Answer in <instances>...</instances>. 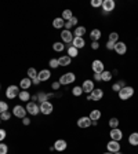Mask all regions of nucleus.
Wrapping results in <instances>:
<instances>
[{"label":"nucleus","instance_id":"f3484780","mask_svg":"<svg viewBox=\"0 0 138 154\" xmlns=\"http://www.w3.org/2000/svg\"><path fill=\"white\" fill-rule=\"evenodd\" d=\"M37 77L40 79V81H47V80H50V77H51V72L48 70V69H42V70L37 73Z\"/></svg>","mask_w":138,"mask_h":154},{"label":"nucleus","instance_id":"f704fd0d","mask_svg":"<svg viewBox=\"0 0 138 154\" xmlns=\"http://www.w3.org/2000/svg\"><path fill=\"white\" fill-rule=\"evenodd\" d=\"M109 127H111V129L117 128V127H119V120L116 119V117H112V119L109 120Z\"/></svg>","mask_w":138,"mask_h":154},{"label":"nucleus","instance_id":"c9c22d12","mask_svg":"<svg viewBox=\"0 0 138 154\" xmlns=\"http://www.w3.org/2000/svg\"><path fill=\"white\" fill-rule=\"evenodd\" d=\"M4 112H8V105H7V102H4V100H0V114Z\"/></svg>","mask_w":138,"mask_h":154},{"label":"nucleus","instance_id":"0eeeda50","mask_svg":"<svg viewBox=\"0 0 138 154\" xmlns=\"http://www.w3.org/2000/svg\"><path fill=\"white\" fill-rule=\"evenodd\" d=\"M26 109L24 107V106H21V105H17V106H14V109H13V114H14V117H18V119H25L26 117Z\"/></svg>","mask_w":138,"mask_h":154},{"label":"nucleus","instance_id":"72a5a7b5","mask_svg":"<svg viewBox=\"0 0 138 154\" xmlns=\"http://www.w3.org/2000/svg\"><path fill=\"white\" fill-rule=\"evenodd\" d=\"M26 73H28V77H29V79L32 80V79H35V77H37V73H39V72L36 70L35 67H29V69H28V72H26Z\"/></svg>","mask_w":138,"mask_h":154},{"label":"nucleus","instance_id":"a211bd4d","mask_svg":"<svg viewBox=\"0 0 138 154\" xmlns=\"http://www.w3.org/2000/svg\"><path fill=\"white\" fill-rule=\"evenodd\" d=\"M72 45H73L75 48H77V50H80V48H83L84 45H86V42H84L83 37H73Z\"/></svg>","mask_w":138,"mask_h":154},{"label":"nucleus","instance_id":"f03ea898","mask_svg":"<svg viewBox=\"0 0 138 154\" xmlns=\"http://www.w3.org/2000/svg\"><path fill=\"white\" fill-rule=\"evenodd\" d=\"M75 80H76L75 73L69 72V73H65V74H62V76L59 77V84H61V85H69V84H72Z\"/></svg>","mask_w":138,"mask_h":154},{"label":"nucleus","instance_id":"5fc2aeb1","mask_svg":"<svg viewBox=\"0 0 138 154\" xmlns=\"http://www.w3.org/2000/svg\"><path fill=\"white\" fill-rule=\"evenodd\" d=\"M0 121H2V120H0Z\"/></svg>","mask_w":138,"mask_h":154},{"label":"nucleus","instance_id":"a878e982","mask_svg":"<svg viewBox=\"0 0 138 154\" xmlns=\"http://www.w3.org/2000/svg\"><path fill=\"white\" fill-rule=\"evenodd\" d=\"M129 143L131 146H138V132H133L129 136Z\"/></svg>","mask_w":138,"mask_h":154},{"label":"nucleus","instance_id":"aec40b11","mask_svg":"<svg viewBox=\"0 0 138 154\" xmlns=\"http://www.w3.org/2000/svg\"><path fill=\"white\" fill-rule=\"evenodd\" d=\"M58 63H59V66H69L72 63V58H69L68 55H62L58 58Z\"/></svg>","mask_w":138,"mask_h":154},{"label":"nucleus","instance_id":"864d4df0","mask_svg":"<svg viewBox=\"0 0 138 154\" xmlns=\"http://www.w3.org/2000/svg\"><path fill=\"white\" fill-rule=\"evenodd\" d=\"M113 154H123V153H120V151H117V153H113Z\"/></svg>","mask_w":138,"mask_h":154},{"label":"nucleus","instance_id":"2eb2a0df","mask_svg":"<svg viewBox=\"0 0 138 154\" xmlns=\"http://www.w3.org/2000/svg\"><path fill=\"white\" fill-rule=\"evenodd\" d=\"M82 88H83V92L91 94L93 90L95 88V87H94V81L93 80H84L83 84H82Z\"/></svg>","mask_w":138,"mask_h":154},{"label":"nucleus","instance_id":"a18cd8bd","mask_svg":"<svg viewBox=\"0 0 138 154\" xmlns=\"http://www.w3.org/2000/svg\"><path fill=\"white\" fill-rule=\"evenodd\" d=\"M69 23H71L72 26H76L77 25V18L76 17H72V18L69 19Z\"/></svg>","mask_w":138,"mask_h":154},{"label":"nucleus","instance_id":"ddd939ff","mask_svg":"<svg viewBox=\"0 0 138 154\" xmlns=\"http://www.w3.org/2000/svg\"><path fill=\"white\" fill-rule=\"evenodd\" d=\"M115 52L117 55H124L127 52V45L124 42H117L115 44Z\"/></svg>","mask_w":138,"mask_h":154},{"label":"nucleus","instance_id":"de8ad7c7","mask_svg":"<svg viewBox=\"0 0 138 154\" xmlns=\"http://www.w3.org/2000/svg\"><path fill=\"white\" fill-rule=\"evenodd\" d=\"M91 48H93V50H98V48H100V43H98V42H93V43H91Z\"/></svg>","mask_w":138,"mask_h":154},{"label":"nucleus","instance_id":"412c9836","mask_svg":"<svg viewBox=\"0 0 138 154\" xmlns=\"http://www.w3.org/2000/svg\"><path fill=\"white\" fill-rule=\"evenodd\" d=\"M101 37H102V33H101L100 29L95 28V29H93V30L90 32V38L93 40V42H98Z\"/></svg>","mask_w":138,"mask_h":154},{"label":"nucleus","instance_id":"1a4fd4ad","mask_svg":"<svg viewBox=\"0 0 138 154\" xmlns=\"http://www.w3.org/2000/svg\"><path fill=\"white\" fill-rule=\"evenodd\" d=\"M120 147H122V146H120L119 142L112 140V139H111V140L108 142V144H106V149H108V151H109V153H112V154L120 151Z\"/></svg>","mask_w":138,"mask_h":154},{"label":"nucleus","instance_id":"6e6552de","mask_svg":"<svg viewBox=\"0 0 138 154\" xmlns=\"http://www.w3.org/2000/svg\"><path fill=\"white\" fill-rule=\"evenodd\" d=\"M116 7V3L113 0H104L102 2V10H104V14H109L111 11H113Z\"/></svg>","mask_w":138,"mask_h":154},{"label":"nucleus","instance_id":"4be33fe9","mask_svg":"<svg viewBox=\"0 0 138 154\" xmlns=\"http://www.w3.org/2000/svg\"><path fill=\"white\" fill-rule=\"evenodd\" d=\"M101 110H98V109H93L90 112V116H88V117H90V120L91 121H98V120L101 119Z\"/></svg>","mask_w":138,"mask_h":154},{"label":"nucleus","instance_id":"5701e85b","mask_svg":"<svg viewBox=\"0 0 138 154\" xmlns=\"http://www.w3.org/2000/svg\"><path fill=\"white\" fill-rule=\"evenodd\" d=\"M86 28L84 26H76V29H75V32H73V36L75 37H83L84 35H86Z\"/></svg>","mask_w":138,"mask_h":154},{"label":"nucleus","instance_id":"473e14b6","mask_svg":"<svg viewBox=\"0 0 138 154\" xmlns=\"http://www.w3.org/2000/svg\"><path fill=\"white\" fill-rule=\"evenodd\" d=\"M108 42H112V43H117L119 42V33H116V32H112L109 33V37H108Z\"/></svg>","mask_w":138,"mask_h":154},{"label":"nucleus","instance_id":"a19ab883","mask_svg":"<svg viewBox=\"0 0 138 154\" xmlns=\"http://www.w3.org/2000/svg\"><path fill=\"white\" fill-rule=\"evenodd\" d=\"M6 136H7V132H6V129H0V143L6 139Z\"/></svg>","mask_w":138,"mask_h":154},{"label":"nucleus","instance_id":"7ed1b4c3","mask_svg":"<svg viewBox=\"0 0 138 154\" xmlns=\"http://www.w3.org/2000/svg\"><path fill=\"white\" fill-rule=\"evenodd\" d=\"M104 98V91L101 90V88H94L93 92L88 94V96H87V100H101Z\"/></svg>","mask_w":138,"mask_h":154},{"label":"nucleus","instance_id":"c85d7f7f","mask_svg":"<svg viewBox=\"0 0 138 154\" xmlns=\"http://www.w3.org/2000/svg\"><path fill=\"white\" fill-rule=\"evenodd\" d=\"M72 17H73V13H72V10H64V11H62V17H61V18L64 19L65 22H66V21H69Z\"/></svg>","mask_w":138,"mask_h":154},{"label":"nucleus","instance_id":"9b49d317","mask_svg":"<svg viewBox=\"0 0 138 154\" xmlns=\"http://www.w3.org/2000/svg\"><path fill=\"white\" fill-rule=\"evenodd\" d=\"M91 67H93V72H94V73H102L105 65H104L102 61H100V59H95V61H93V63H91Z\"/></svg>","mask_w":138,"mask_h":154},{"label":"nucleus","instance_id":"39448f33","mask_svg":"<svg viewBox=\"0 0 138 154\" xmlns=\"http://www.w3.org/2000/svg\"><path fill=\"white\" fill-rule=\"evenodd\" d=\"M25 109L29 114H32V116H37L39 113H40V106H39L36 102H28Z\"/></svg>","mask_w":138,"mask_h":154},{"label":"nucleus","instance_id":"c03bdc74","mask_svg":"<svg viewBox=\"0 0 138 154\" xmlns=\"http://www.w3.org/2000/svg\"><path fill=\"white\" fill-rule=\"evenodd\" d=\"M112 90L115 91V92H119V91L122 90V87H120L117 83H115V84H113V85H112Z\"/></svg>","mask_w":138,"mask_h":154},{"label":"nucleus","instance_id":"e433bc0d","mask_svg":"<svg viewBox=\"0 0 138 154\" xmlns=\"http://www.w3.org/2000/svg\"><path fill=\"white\" fill-rule=\"evenodd\" d=\"M48 66L51 67V69H57V67L59 66V63H58V59H55V58H51V59H50V62H48Z\"/></svg>","mask_w":138,"mask_h":154},{"label":"nucleus","instance_id":"58836bf2","mask_svg":"<svg viewBox=\"0 0 138 154\" xmlns=\"http://www.w3.org/2000/svg\"><path fill=\"white\" fill-rule=\"evenodd\" d=\"M8 153V146H7L6 143H0V154H7Z\"/></svg>","mask_w":138,"mask_h":154},{"label":"nucleus","instance_id":"423d86ee","mask_svg":"<svg viewBox=\"0 0 138 154\" xmlns=\"http://www.w3.org/2000/svg\"><path fill=\"white\" fill-rule=\"evenodd\" d=\"M19 95V87L17 85H8L6 90V96L8 99H14Z\"/></svg>","mask_w":138,"mask_h":154},{"label":"nucleus","instance_id":"6e6d98bb","mask_svg":"<svg viewBox=\"0 0 138 154\" xmlns=\"http://www.w3.org/2000/svg\"><path fill=\"white\" fill-rule=\"evenodd\" d=\"M0 87H2V85H0Z\"/></svg>","mask_w":138,"mask_h":154},{"label":"nucleus","instance_id":"7c9ffc66","mask_svg":"<svg viewBox=\"0 0 138 154\" xmlns=\"http://www.w3.org/2000/svg\"><path fill=\"white\" fill-rule=\"evenodd\" d=\"M82 94H83V88L80 85H76L72 88V95L73 96H82Z\"/></svg>","mask_w":138,"mask_h":154},{"label":"nucleus","instance_id":"3c124183","mask_svg":"<svg viewBox=\"0 0 138 154\" xmlns=\"http://www.w3.org/2000/svg\"><path fill=\"white\" fill-rule=\"evenodd\" d=\"M117 84H119V85L122 87V88H123V87H126V83H124L123 80H119V81H117Z\"/></svg>","mask_w":138,"mask_h":154},{"label":"nucleus","instance_id":"bb28decb","mask_svg":"<svg viewBox=\"0 0 138 154\" xmlns=\"http://www.w3.org/2000/svg\"><path fill=\"white\" fill-rule=\"evenodd\" d=\"M77 55H79V50L75 48L73 45H69V47H68V57L69 58H76Z\"/></svg>","mask_w":138,"mask_h":154},{"label":"nucleus","instance_id":"8fccbe9b","mask_svg":"<svg viewBox=\"0 0 138 154\" xmlns=\"http://www.w3.org/2000/svg\"><path fill=\"white\" fill-rule=\"evenodd\" d=\"M30 121H32V120H30V119H28V117H25V119H22V124H24V125H29V124H30Z\"/></svg>","mask_w":138,"mask_h":154},{"label":"nucleus","instance_id":"603ef678","mask_svg":"<svg viewBox=\"0 0 138 154\" xmlns=\"http://www.w3.org/2000/svg\"><path fill=\"white\" fill-rule=\"evenodd\" d=\"M102 154H112V153H109V151H106V153H102Z\"/></svg>","mask_w":138,"mask_h":154},{"label":"nucleus","instance_id":"37998d69","mask_svg":"<svg viewBox=\"0 0 138 154\" xmlns=\"http://www.w3.org/2000/svg\"><path fill=\"white\" fill-rule=\"evenodd\" d=\"M93 77L95 81H102V73H94Z\"/></svg>","mask_w":138,"mask_h":154},{"label":"nucleus","instance_id":"ea45409f","mask_svg":"<svg viewBox=\"0 0 138 154\" xmlns=\"http://www.w3.org/2000/svg\"><path fill=\"white\" fill-rule=\"evenodd\" d=\"M102 6V0H91V7L94 8H98V7Z\"/></svg>","mask_w":138,"mask_h":154},{"label":"nucleus","instance_id":"20e7f679","mask_svg":"<svg viewBox=\"0 0 138 154\" xmlns=\"http://www.w3.org/2000/svg\"><path fill=\"white\" fill-rule=\"evenodd\" d=\"M40 113L42 114H44V116H48V114H51L53 113V110H54V105H53L51 102H43V103H40Z\"/></svg>","mask_w":138,"mask_h":154},{"label":"nucleus","instance_id":"6ab92c4d","mask_svg":"<svg viewBox=\"0 0 138 154\" xmlns=\"http://www.w3.org/2000/svg\"><path fill=\"white\" fill-rule=\"evenodd\" d=\"M32 85V80L29 79V77H25L22 80L19 81V88H22V91H28Z\"/></svg>","mask_w":138,"mask_h":154},{"label":"nucleus","instance_id":"4468645a","mask_svg":"<svg viewBox=\"0 0 138 154\" xmlns=\"http://www.w3.org/2000/svg\"><path fill=\"white\" fill-rule=\"evenodd\" d=\"M109 135H111V139H112V140L120 142V140L123 139V132L120 131L119 128H113V129H111Z\"/></svg>","mask_w":138,"mask_h":154},{"label":"nucleus","instance_id":"dca6fc26","mask_svg":"<svg viewBox=\"0 0 138 154\" xmlns=\"http://www.w3.org/2000/svg\"><path fill=\"white\" fill-rule=\"evenodd\" d=\"M68 147V143L66 140H64V139H58V140H55L54 143V150L57 151H65Z\"/></svg>","mask_w":138,"mask_h":154},{"label":"nucleus","instance_id":"f257e3e1","mask_svg":"<svg viewBox=\"0 0 138 154\" xmlns=\"http://www.w3.org/2000/svg\"><path fill=\"white\" fill-rule=\"evenodd\" d=\"M117 94H119V99L127 100V99H130V98L134 95V88H133V87H130V85H126V87H123V88Z\"/></svg>","mask_w":138,"mask_h":154},{"label":"nucleus","instance_id":"b1692460","mask_svg":"<svg viewBox=\"0 0 138 154\" xmlns=\"http://www.w3.org/2000/svg\"><path fill=\"white\" fill-rule=\"evenodd\" d=\"M30 94H29V91H19V100H22V102H29V99H30Z\"/></svg>","mask_w":138,"mask_h":154},{"label":"nucleus","instance_id":"9d476101","mask_svg":"<svg viewBox=\"0 0 138 154\" xmlns=\"http://www.w3.org/2000/svg\"><path fill=\"white\" fill-rule=\"evenodd\" d=\"M73 33L71 32V30H62L61 32V40L62 43H66V44H72V40H73Z\"/></svg>","mask_w":138,"mask_h":154},{"label":"nucleus","instance_id":"cd10ccee","mask_svg":"<svg viewBox=\"0 0 138 154\" xmlns=\"http://www.w3.org/2000/svg\"><path fill=\"white\" fill-rule=\"evenodd\" d=\"M53 50L57 51V52H61V51H64L65 50V44L62 42H55L54 44H53Z\"/></svg>","mask_w":138,"mask_h":154},{"label":"nucleus","instance_id":"2f4dec72","mask_svg":"<svg viewBox=\"0 0 138 154\" xmlns=\"http://www.w3.org/2000/svg\"><path fill=\"white\" fill-rule=\"evenodd\" d=\"M47 99H48V94H46V92H39L37 94V102L39 103L47 102Z\"/></svg>","mask_w":138,"mask_h":154},{"label":"nucleus","instance_id":"4c0bfd02","mask_svg":"<svg viewBox=\"0 0 138 154\" xmlns=\"http://www.w3.org/2000/svg\"><path fill=\"white\" fill-rule=\"evenodd\" d=\"M10 119H11V113L10 112H4L0 114V120H2V121H8Z\"/></svg>","mask_w":138,"mask_h":154},{"label":"nucleus","instance_id":"393cba45","mask_svg":"<svg viewBox=\"0 0 138 154\" xmlns=\"http://www.w3.org/2000/svg\"><path fill=\"white\" fill-rule=\"evenodd\" d=\"M53 26H54L55 29H62L65 26V21L59 17V18H54V21H53Z\"/></svg>","mask_w":138,"mask_h":154},{"label":"nucleus","instance_id":"79ce46f5","mask_svg":"<svg viewBox=\"0 0 138 154\" xmlns=\"http://www.w3.org/2000/svg\"><path fill=\"white\" fill-rule=\"evenodd\" d=\"M51 88L54 91H58L59 88H61V84H59V81H54V83L51 84Z\"/></svg>","mask_w":138,"mask_h":154},{"label":"nucleus","instance_id":"09e8293b","mask_svg":"<svg viewBox=\"0 0 138 154\" xmlns=\"http://www.w3.org/2000/svg\"><path fill=\"white\" fill-rule=\"evenodd\" d=\"M40 83H42V81H40V79H39V77H35V79H32V84H35V85H39Z\"/></svg>","mask_w":138,"mask_h":154},{"label":"nucleus","instance_id":"f8f14e48","mask_svg":"<svg viewBox=\"0 0 138 154\" xmlns=\"http://www.w3.org/2000/svg\"><path fill=\"white\" fill-rule=\"evenodd\" d=\"M90 125H91V120L88 116H83V117L77 120V127L79 128H88Z\"/></svg>","mask_w":138,"mask_h":154},{"label":"nucleus","instance_id":"49530a36","mask_svg":"<svg viewBox=\"0 0 138 154\" xmlns=\"http://www.w3.org/2000/svg\"><path fill=\"white\" fill-rule=\"evenodd\" d=\"M106 48H108V50H115V43L106 42Z\"/></svg>","mask_w":138,"mask_h":154},{"label":"nucleus","instance_id":"c756f323","mask_svg":"<svg viewBox=\"0 0 138 154\" xmlns=\"http://www.w3.org/2000/svg\"><path fill=\"white\" fill-rule=\"evenodd\" d=\"M112 77H113L112 72H109V70H104V72H102V81L108 83V81L112 80Z\"/></svg>","mask_w":138,"mask_h":154}]
</instances>
